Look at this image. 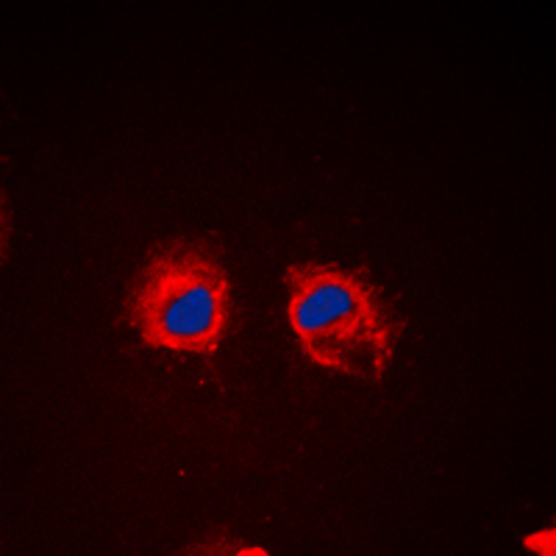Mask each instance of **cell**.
Here are the masks:
<instances>
[{
    "mask_svg": "<svg viewBox=\"0 0 556 556\" xmlns=\"http://www.w3.org/2000/svg\"><path fill=\"white\" fill-rule=\"evenodd\" d=\"M285 285L301 354L317 367L381 384L406 331V317L370 270L301 262L287 267Z\"/></svg>",
    "mask_w": 556,
    "mask_h": 556,
    "instance_id": "6da1fadb",
    "label": "cell"
},
{
    "mask_svg": "<svg viewBox=\"0 0 556 556\" xmlns=\"http://www.w3.org/2000/svg\"><path fill=\"white\" fill-rule=\"evenodd\" d=\"M126 323L153 351L215 356L231 326V278L208 240L153 248L126 295Z\"/></svg>",
    "mask_w": 556,
    "mask_h": 556,
    "instance_id": "7a4b0ae2",
    "label": "cell"
}]
</instances>
